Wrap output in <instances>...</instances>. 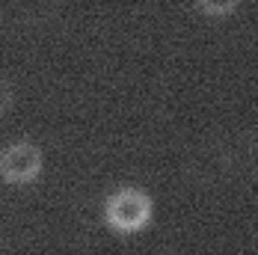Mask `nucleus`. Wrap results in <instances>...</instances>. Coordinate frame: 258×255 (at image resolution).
Segmentation results:
<instances>
[{
	"instance_id": "obj_1",
	"label": "nucleus",
	"mask_w": 258,
	"mask_h": 255,
	"mask_svg": "<svg viewBox=\"0 0 258 255\" xmlns=\"http://www.w3.org/2000/svg\"><path fill=\"white\" fill-rule=\"evenodd\" d=\"M101 214L110 231H116V234H140V231L149 229V223L155 217V199L137 184H122L113 193H107Z\"/></svg>"
},
{
	"instance_id": "obj_2",
	"label": "nucleus",
	"mask_w": 258,
	"mask_h": 255,
	"mask_svg": "<svg viewBox=\"0 0 258 255\" xmlns=\"http://www.w3.org/2000/svg\"><path fill=\"white\" fill-rule=\"evenodd\" d=\"M45 172V152L36 140L18 137L0 149V181L6 187H30Z\"/></svg>"
},
{
	"instance_id": "obj_3",
	"label": "nucleus",
	"mask_w": 258,
	"mask_h": 255,
	"mask_svg": "<svg viewBox=\"0 0 258 255\" xmlns=\"http://www.w3.org/2000/svg\"><path fill=\"white\" fill-rule=\"evenodd\" d=\"M240 3L243 0H193V9L205 18V21H214V24H220V21H229L234 12L240 9Z\"/></svg>"
},
{
	"instance_id": "obj_4",
	"label": "nucleus",
	"mask_w": 258,
	"mask_h": 255,
	"mask_svg": "<svg viewBox=\"0 0 258 255\" xmlns=\"http://www.w3.org/2000/svg\"><path fill=\"white\" fill-rule=\"evenodd\" d=\"M12 107H15V89H12L9 80L0 77V116H6Z\"/></svg>"
}]
</instances>
